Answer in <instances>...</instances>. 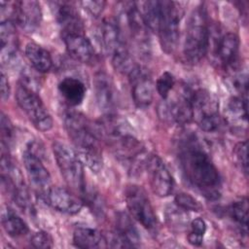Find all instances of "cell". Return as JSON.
<instances>
[{
    "label": "cell",
    "instance_id": "1",
    "mask_svg": "<svg viewBox=\"0 0 249 249\" xmlns=\"http://www.w3.org/2000/svg\"><path fill=\"white\" fill-rule=\"evenodd\" d=\"M179 160L187 180L204 197L215 200L220 196L221 177L218 169L196 136L189 134L179 141Z\"/></svg>",
    "mask_w": 249,
    "mask_h": 249
},
{
    "label": "cell",
    "instance_id": "2",
    "mask_svg": "<svg viewBox=\"0 0 249 249\" xmlns=\"http://www.w3.org/2000/svg\"><path fill=\"white\" fill-rule=\"evenodd\" d=\"M66 132L75 146V151L92 172H99L103 165L98 142V128L82 114L67 112L63 117Z\"/></svg>",
    "mask_w": 249,
    "mask_h": 249
},
{
    "label": "cell",
    "instance_id": "3",
    "mask_svg": "<svg viewBox=\"0 0 249 249\" xmlns=\"http://www.w3.org/2000/svg\"><path fill=\"white\" fill-rule=\"evenodd\" d=\"M209 45V29L203 10H195L187 23L184 40V54L193 63L198 62L206 54Z\"/></svg>",
    "mask_w": 249,
    "mask_h": 249
},
{
    "label": "cell",
    "instance_id": "4",
    "mask_svg": "<svg viewBox=\"0 0 249 249\" xmlns=\"http://www.w3.org/2000/svg\"><path fill=\"white\" fill-rule=\"evenodd\" d=\"M120 27L124 26L127 30L131 40L134 42L136 49L141 56L150 54V40L148 27L144 21L141 12L138 10L134 2H122L119 7Z\"/></svg>",
    "mask_w": 249,
    "mask_h": 249
},
{
    "label": "cell",
    "instance_id": "5",
    "mask_svg": "<svg viewBox=\"0 0 249 249\" xmlns=\"http://www.w3.org/2000/svg\"><path fill=\"white\" fill-rule=\"evenodd\" d=\"M53 152L65 182L83 195L86 191L84 165L76 151L63 142L55 141L53 144Z\"/></svg>",
    "mask_w": 249,
    "mask_h": 249
},
{
    "label": "cell",
    "instance_id": "6",
    "mask_svg": "<svg viewBox=\"0 0 249 249\" xmlns=\"http://www.w3.org/2000/svg\"><path fill=\"white\" fill-rule=\"evenodd\" d=\"M183 9L180 4L173 1H161V14L158 29L161 49L172 53L178 44L180 36V21Z\"/></svg>",
    "mask_w": 249,
    "mask_h": 249
},
{
    "label": "cell",
    "instance_id": "7",
    "mask_svg": "<svg viewBox=\"0 0 249 249\" xmlns=\"http://www.w3.org/2000/svg\"><path fill=\"white\" fill-rule=\"evenodd\" d=\"M192 106L193 119L201 130L214 132L219 128V104L213 93L203 89L194 90Z\"/></svg>",
    "mask_w": 249,
    "mask_h": 249
},
{
    "label": "cell",
    "instance_id": "8",
    "mask_svg": "<svg viewBox=\"0 0 249 249\" xmlns=\"http://www.w3.org/2000/svg\"><path fill=\"white\" fill-rule=\"evenodd\" d=\"M16 99L20 109L38 130L49 131L53 127L52 116L35 90L20 85L17 89Z\"/></svg>",
    "mask_w": 249,
    "mask_h": 249
},
{
    "label": "cell",
    "instance_id": "9",
    "mask_svg": "<svg viewBox=\"0 0 249 249\" xmlns=\"http://www.w3.org/2000/svg\"><path fill=\"white\" fill-rule=\"evenodd\" d=\"M193 92L189 87H181L172 98H165L160 105V117L181 125L189 124L193 120Z\"/></svg>",
    "mask_w": 249,
    "mask_h": 249
},
{
    "label": "cell",
    "instance_id": "10",
    "mask_svg": "<svg viewBox=\"0 0 249 249\" xmlns=\"http://www.w3.org/2000/svg\"><path fill=\"white\" fill-rule=\"evenodd\" d=\"M124 197L130 215L145 229L155 230L158 220L145 190L137 185H129L125 189Z\"/></svg>",
    "mask_w": 249,
    "mask_h": 249
},
{
    "label": "cell",
    "instance_id": "11",
    "mask_svg": "<svg viewBox=\"0 0 249 249\" xmlns=\"http://www.w3.org/2000/svg\"><path fill=\"white\" fill-rule=\"evenodd\" d=\"M150 187L160 197L168 196L173 191V178L162 160L157 155L148 156L145 163Z\"/></svg>",
    "mask_w": 249,
    "mask_h": 249
},
{
    "label": "cell",
    "instance_id": "12",
    "mask_svg": "<svg viewBox=\"0 0 249 249\" xmlns=\"http://www.w3.org/2000/svg\"><path fill=\"white\" fill-rule=\"evenodd\" d=\"M128 78L135 105L139 108L148 107L152 103L154 96V85L150 75L146 69L137 65Z\"/></svg>",
    "mask_w": 249,
    "mask_h": 249
},
{
    "label": "cell",
    "instance_id": "13",
    "mask_svg": "<svg viewBox=\"0 0 249 249\" xmlns=\"http://www.w3.org/2000/svg\"><path fill=\"white\" fill-rule=\"evenodd\" d=\"M12 17L23 30L35 31L42 19L41 6L37 1H18L13 4Z\"/></svg>",
    "mask_w": 249,
    "mask_h": 249
},
{
    "label": "cell",
    "instance_id": "14",
    "mask_svg": "<svg viewBox=\"0 0 249 249\" xmlns=\"http://www.w3.org/2000/svg\"><path fill=\"white\" fill-rule=\"evenodd\" d=\"M61 37L68 53L76 60L90 63L95 58V51L84 32H61Z\"/></svg>",
    "mask_w": 249,
    "mask_h": 249
},
{
    "label": "cell",
    "instance_id": "15",
    "mask_svg": "<svg viewBox=\"0 0 249 249\" xmlns=\"http://www.w3.org/2000/svg\"><path fill=\"white\" fill-rule=\"evenodd\" d=\"M45 196L53 209L65 214H77L83 207V200L65 188L50 187Z\"/></svg>",
    "mask_w": 249,
    "mask_h": 249
},
{
    "label": "cell",
    "instance_id": "16",
    "mask_svg": "<svg viewBox=\"0 0 249 249\" xmlns=\"http://www.w3.org/2000/svg\"><path fill=\"white\" fill-rule=\"evenodd\" d=\"M247 108V97L233 95L228 100L224 116L228 125L234 133L239 132L241 134V132H246L248 124Z\"/></svg>",
    "mask_w": 249,
    "mask_h": 249
},
{
    "label": "cell",
    "instance_id": "17",
    "mask_svg": "<svg viewBox=\"0 0 249 249\" xmlns=\"http://www.w3.org/2000/svg\"><path fill=\"white\" fill-rule=\"evenodd\" d=\"M22 160L27 175L32 185L44 194L51 187V175L45 165L42 163L41 159L30 149L23 152Z\"/></svg>",
    "mask_w": 249,
    "mask_h": 249
},
{
    "label": "cell",
    "instance_id": "18",
    "mask_svg": "<svg viewBox=\"0 0 249 249\" xmlns=\"http://www.w3.org/2000/svg\"><path fill=\"white\" fill-rule=\"evenodd\" d=\"M95 100L98 108L106 115H113L116 104V92L112 80L105 73H98L94 78Z\"/></svg>",
    "mask_w": 249,
    "mask_h": 249
},
{
    "label": "cell",
    "instance_id": "19",
    "mask_svg": "<svg viewBox=\"0 0 249 249\" xmlns=\"http://www.w3.org/2000/svg\"><path fill=\"white\" fill-rule=\"evenodd\" d=\"M1 61L3 65L14 64L18 53V36L12 19H2L0 24Z\"/></svg>",
    "mask_w": 249,
    "mask_h": 249
},
{
    "label": "cell",
    "instance_id": "20",
    "mask_svg": "<svg viewBox=\"0 0 249 249\" xmlns=\"http://www.w3.org/2000/svg\"><path fill=\"white\" fill-rule=\"evenodd\" d=\"M99 40L103 49L112 55L119 49L125 46L123 32L121 31L117 20L105 18L99 28Z\"/></svg>",
    "mask_w": 249,
    "mask_h": 249
},
{
    "label": "cell",
    "instance_id": "21",
    "mask_svg": "<svg viewBox=\"0 0 249 249\" xmlns=\"http://www.w3.org/2000/svg\"><path fill=\"white\" fill-rule=\"evenodd\" d=\"M55 18L61 32H84L81 18L76 9L66 2L55 3Z\"/></svg>",
    "mask_w": 249,
    "mask_h": 249
},
{
    "label": "cell",
    "instance_id": "22",
    "mask_svg": "<svg viewBox=\"0 0 249 249\" xmlns=\"http://www.w3.org/2000/svg\"><path fill=\"white\" fill-rule=\"evenodd\" d=\"M239 52V38L235 33L229 32L219 41L217 56L226 68H235Z\"/></svg>",
    "mask_w": 249,
    "mask_h": 249
},
{
    "label": "cell",
    "instance_id": "23",
    "mask_svg": "<svg viewBox=\"0 0 249 249\" xmlns=\"http://www.w3.org/2000/svg\"><path fill=\"white\" fill-rule=\"evenodd\" d=\"M58 91L68 105L77 106L85 98L86 86L77 78L65 77L58 84Z\"/></svg>",
    "mask_w": 249,
    "mask_h": 249
},
{
    "label": "cell",
    "instance_id": "24",
    "mask_svg": "<svg viewBox=\"0 0 249 249\" xmlns=\"http://www.w3.org/2000/svg\"><path fill=\"white\" fill-rule=\"evenodd\" d=\"M73 243L83 249H93L107 246L106 237L97 230L88 227H78L73 232Z\"/></svg>",
    "mask_w": 249,
    "mask_h": 249
},
{
    "label": "cell",
    "instance_id": "25",
    "mask_svg": "<svg viewBox=\"0 0 249 249\" xmlns=\"http://www.w3.org/2000/svg\"><path fill=\"white\" fill-rule=\"evenodd\" d=\"M25 55L32 67L40 73L49 72L53 67L51 53L36 43L30 42L25 46Z\"/></svg>",
    "mask_w": 249,
    "mask_h": 249
},
{
    "label": "cell",
    "instance_id": "26",
    "mask_svg": "<svg viewBox=\"0 0 249 249\" xmlns=\"http://www.w3.org/2000/svg\"><path fill=\"white\" fill-rule=\"evenodd\" d=\"M116 225L115 233L119 237L124 247L136 246L139 242V234L129 216L124 212L119 213L117 216Z\"/></svg>",
    "mask_w": 249,
    "mask_h": 249
},
{
    "label": "cell",
    "instance_id": "27",
    "mask_svg": "<svg viewBox=\"0 0 249 249\" xmlns=\"http://www.w3.org/2000/svg\"><path fill=\"white\" fill-rule=\"evenodd\" d=\"M2 226L5 231L14 237L24 235L29 229L27 224L14 210L8 208L2 214Z\"/></svg>",
    "mask_w": 249,
    "mask_h": 249
},
{
    "label": "cell",
    "instance_id": "28",
    "mask_svg": "<svg viewBox=\"0 0 249 249\" xmlns=\"http://www.w3.org/2000/svg\"><path fill=\"white\" fill-rule=\"evenodd\" d=\"M141 14L148 29L158 32L161 14V1L153 0L144 2L143 12Z\"/></svg>",
    "mask_w": 249,
    "mask_h": 249
},
{
    "label": "cell",
    "instance_id": "29",
    "mask_svg": "<svg viewBox=\"0 0 249 249\" xmlns=\"http://www.w3.org/2000/svg\"><path fill=\"white\" fill-rule=\"evenodd\" d=\"M231 218L238 225L241 232L247 233L248 226V200L247 198H241L234 201L229 209Z\"/></svg>",
    "mask_w": 249,
    "mask_h": 249
},
{
    "label": "cell",
    "instance_id": "30",
    "mask_svg": "<svg viewBox=\"0 0 249 249\" xmlns=\"http://www.w3.org/2000/svg\"><path fill=\"white\" fill-rule=\"evenodd\" d=\"M206 231V223L202 218H195L190 223V231L188 241L194 246H200L203 242V236Z\"/></svg>",
    "mask_w": 249,
    "mask_h": 249
},
{
    "label": "cell",
    "instance_id": "31",
    "mask_svg": "<svg viewBox=\"0 0 249 249\" xmlns=\"http://www.w3.org/2000/svg\"><path fill=\"white\" fill-rule=\"evenodd\" d=\"M174 85H175L174 76L170 72L165 71L157 80V83H156L157 91L162 99H165L168 97L170 91L173 89Z\"/></svg>",
    "mask_w": 249,
    "mask_h": 249
},
{
    "label": "cell",
    "instance_id": "32",
    "mask_svg": "<svg viewBox=\"0 0 249 249\" xmlns=\"http://www.w3.org/2000/svg\"><path fill=\"white\" fill-rule=\"evenodd\" d=\"M174 200H175V204L185 211L198 212L202 209V206L195 197L185 193L177 194Z\"/></svg>",
    "mask_w": 249,
    "mask_h": 249
},
{
    "label": "cell",
    "instance_id": "33",
    "mask_svg": "<svg viewBox=\"0 0 249 249\" xmlns=\"http://www.w3.org/2000/svg\"><path fill=\"white\" fill-rule=\"evenodd\" d=\"M166 220L168 224L172 227L176 228H183L186 226V222L188 221L187 213L182 208L178 207H172L170 209H167L166 211Z\"/></svg>",
    "mask_w": 249,
    "mask_h": 249
},
{
    "label": "cell",
    "instance_id": "34",
    "mask_svg": "<svg viewBox=\"0 0 249 249\" xmlns=\"http://www.w3.org/2000/svg\"><path fill=\"white\" fill-rule=\"evenodd\" d=\"M14 126L9 120V118L2 113L1 115V136H2V146L8 148L14 139Z\"/></svg>",
    "mask_w": 249,
    "mask_h": 249
},
{
    "label": "cell",
    "instance_id": "35",
    "mask_svg": "<svg viewBox=\"0 0 249 249\" xmlns=\"http://www.w3.org/2000/svg\"><path fill=\"white\" fill-rule=\"evenodd\" d=\"M233 155L236 161L239 163L241 169L245 174L248 172V160H247V141L238 142L233 149Z\"/></svg>",
    "mask_w": 249,
    "mask_h": 249
},
{
    "label": "cell",
    "instance_id": "36",
    "mask_svg": "<svg viewBox=\"0 0 249 249\" xmlns=\"http://www.w3.org/2000/svg\"><path fill=\"white\" fill-rule=\"evenodd\" d=\"M30 243L35 248L41 249H48L53 247V238L52 236L46 231H38L34 233L30 238Z\"/></svg>",
    "mask_w": 249,
    "mask_h": 249
},
{
    "label": "cell",
    "instance_id": "37",
    "mask_svg": "<svg viewBox=\"0 0 249 249\" xmlns=\"http://www.w3.org/2000/svg\"><path fill=\"white\" fill-rule=\"evenodd\" d=\"M104 1H83L81 5L85 10H87L91 16L98 17L104 9L105 6Z\"/></svg>",
    "mask_w": 249,
    "mask_h": 249
},
{
    "label": "cell",
    "instance_id": "38",
    "mask_svg": "<svg viewBox=\"0 0 249 249\" xmlns=\"http://www.w3.org/2000/svg\"><path fill=\"white\" fill-rule=\"evenodd\" d=\"M0 88H1V98L2 100H7L11 93V88L9 80L4 73V71H1V79H0Z\"/></svg>",
    "mask_w": 249,
    "mask_h": 249
}]
</instances>
